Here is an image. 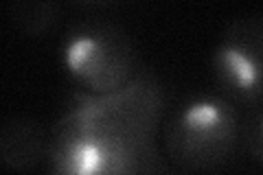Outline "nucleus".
<instances>
[{
  "label": "nucleus",
  "instance_id": "nucleus-4",
  "mask_svg": "<svg viewBox=\"0 0 263 175\" xmlns=\"http://www.w3.org/2000/svg\"><path fill=\"white\" fill-rule=\"evenodd\" d=\"M132 151L105 125L79 123L57 147L60 175H129Z\"/></svg>",
  "mask_w": 263,
  "mask_h": 175
},
{
  "label": "nucleus",
  "instance_id": "nucleus-2",
  "mask_svg": "<svg viewBox=\"0 0 263 175\" xmlns=\"http://www.w3.org/2000/svg\"><path fill=\"white\" fill-rule=\"evenodd\" d=\"M64 70L95 94H114L127 86L134 55L121 31L108 24H79L66 33L60 48Z\"/></svg>",
  "mask_w": 263,
  "mask_h": 175
},
{
  "label": "nucleus",
  "instance_id": "nucleus-3",
  "mask_svg": "<svg viewBox=\"0 0 263 175\" xmlns=\"http://www.w3.org/2000/svg\"><path fill=\"white\" fill-rule=\"evenodd\" d=\"M217 92L233 105L263 103V18H241L228 24L211 55Z\"/></svg>",
  "mask_w": 263,
  "mask_h": 175
},
{
  "label": "nucleus",
  "instance_id": "nucleus-1",
  "mask_svg": "<svg viewBox=\"0 0 263 175\" xmlns=\"http://www.w3.org/2000/svg\"><path fill=\"white\" fill-rule=\"evenodd\" d=\"M167 151L186 169H213L233 155L241 140L237 105L219 92L193 94L167 125Z\"/></svg>",
  "mask_w": 263,
  "mask_h": 175
},
{
  "label": "nucleus",
  "instance_id": "nucleus-5",
  "mask_svg": "<svg viewBox=\"0 0 263 175\" xmlns=\"http://www.w3.org/2000/svg\"><path fill=\"white\" fill-rule=\"evenodd\" d=\"M241 143L246 151L263 164V103L248 107V116L241 123Z\"/></svg>",
  "mask_w": 263,
  "mask_h": 175
}]
</instances>
